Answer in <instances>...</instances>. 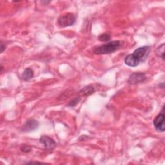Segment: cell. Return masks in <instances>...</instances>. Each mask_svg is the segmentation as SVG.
<instances>
[{
    "label": "cell",
    "instance_id": "1",
    "mask_svg": "<svg viewBox=\"0 0 165 165\" xmlns=\"http://www.w3.org/2000/svg\"><path fill=\"white\" fill-rule=\"evenodd\" d=\"M150 52V47L149 46H144V47L137 49L132 54L126 56L125 63L128 66L135 67L146 60L149 56Z\"/></svg>",
    "mask_w": 165,
    "mask_h": 165
},
{
    "label": "cell",
    "instance_id": "2",
    "mask_svg": "<svg viewBox=\"0 0 165 165\" xmlns=\"http://www.w3.org/2000/svg\"><path fill=\"white\" fill-rule=\"evenodd\" d=\"M121 43L120 41L116 40L113 41H110L106 44L100 45L96 47L93 52L96 55H103L108 54L115 52L121 47Z\"/></svg>",
    "mask_w": 165,
    "mask_h": 165
},
{
    "label": "cell",
    "instance_id": "3",
    "mask_svg": "<svg viewBox=\"0 0 165 165\" xmlns=\"http://www.w3.org/2000/svg\"><path fill=\"white\" fill-rule=\"evenodd\" d=\"M76 22V17L72 13H67L60 16L58 20V23L61 27H67L74 25Z\"/></svg>",
    "mask_w": 165,
    "mask_h": 165
},
{
    "label": "cell",
    "instance_id": "4",
    "mask_svg": "<svg viewBox=\"0 0 165 165\" xmlns=\"http://www.w3.org/2000/svg\"><path fill=\"white\" fill-rule=\"evenodd\" d=\"M164 106L163 107L162 112L159 113L153 120V125L156 130L159 132H163L165 130V125H164Z\"/></svg>",
    "mask_w": 165,
    "mask_h": 165
},
{
    "label": "cell",
    "instance_id": "5",
    "mask_svg": "<svg viewBox=\"0 0 165 165\" xmlns=\"http://www.w3.org/2000/svg\"><path fill=\"white\" fill-rule=\"evenodd\" d=\"M40 142L42 143L45 148L48 150H52L55 148L56 147V143L51 137L47 136V135H43L40 137Z\"/></svg>",
    "mask_w": 165,
    "mask_h": 165
},
{
    "label": "cell",
    "instance_id": "6",
    "mask_svg": "<svg viewBox=\"0 0 165 165\" xmlns=\"http://www.w3.org/2000/svg\"><path fill=\"white\" fill-rule=\"evenodd\" d=\"M146 79V75L144 73L141 72H135L130 76L129 79L128 80V83L130 85H135L139 82H142L144 81Z\"/></svg>",
    "mask_w": 165,
    "mask_h": 165
},
{
    "label": "cell",
    "instance_id": "7",
    "mask_svg": "<svg viewBox=\"0 0 165 165\" xmlns=\"http://www.w3.org/2000/svg\"><path fill=\"white\" fill-rule=\"evenodd\" d=\"M39 127V123L34 120H29L23 126L21 130L24 132H30L37 130Z\"/></svg>",
    "mask_w": 165,
    "mask_h": 165
},
{
    "label": "cell",
    "instance_id": "8",
    "mask_svg": "<svg viewBox=\"0 0 165 165\" xmlns=\"http://www.w3.org/2000/svg\"><path fill=\"white\" fill-rule=\"evenodd\" d=\"M94 92H95V90L94 87L91 85H88V86L85 87L82 90H81L79 92V94L82 96H88L92 94Z\"/></svg>",
    "mask_w": 165,
    "mask_h": 165
},
{
    "label": "cell",
    "instance_id": "9",
    "mask_svg": "<svg viewBox=\"0 0 165 165\" xmlns=\"http://www.w3.org/2000/svg\"><path fill=\"white\" fill-rule=\"evenodd\" d=\"M34 76V72L31 68H27L23 72L21 78L25 81H29Z\"/></svg>",
    "mask_w": 165,
    "mask_h": 165
},
{
    "label": "cell",
    "instance_id": "10",
    "mask_svg": "<svg viewBox=\"0 0 165 165\" xmlns=\"http://www.w3.org/2000/svg\"><path fill=\"white\" fill-rule=\"evenodd\" d=\"M164 46H165V45L164 43H163L161 45L159 46V47L156 50V54L158 55V56H159V58H161L163 60H164Z\"/></svg>",
    "mask_w": 165,
    "mask_h": 165
},
{
    "label": "cell",
    "instance_id": "11",
    "mask_svg": "<svg viewBox=\"0 0 165 165\" xmlns=\"http://www.w3.org/2000/svg\"><path fill=\"white\" fill-rule=\"evenodd\" d=\"M111 35L108 34H101L99 36V40L100 41H102V42H108V41L111 40Z\"/></svg>",
    "mask_w": 165,
    "mask_h": 165
},
{
    "label": "cell",
    "instance_id": "12",
    "mask_svg": "<svg viewBox=\"0 0 165 165\" xmlns=\"http://www.w3.org/2000/svg\"><path fill=\"white\" fill-rule=\"evenodd\" d=\"M80 99H81L80 97H76L74 99H72L71 101L68 104V106H70V107L75 106L79 102Z\"/></svg>",
    "mask_w": 165,
    "mask_h": 165
},
{
    "label": "cell",
    "instance_id": "13",
    "mask_svg": "<svg viewBox=\"0 0 165 165\" xmlns=\"http://www.w3.org/2000/svg\"><path fill=\"white\" fill-rule=\"evenodd\" d=\"M21 150L24 153H28L32 151V148L31 147H30L29 146L24 144L21 147Z\"/></svg>",
    "mask_w": 165,
    "mask_h": 165
},
{
    "label": "cell",
    "instance_id": "14",
    "mask_svg": "<svg viewBox=\"0 0 165 165\" xmlns=\"http://www.w3.org/2000/svg\"><path fill=\"white\" fill-rule=\"evenodd\" d=\"M5 48H6L5 45L3 44V42H2V44H1V52H2V53L4 51V50H5Z\"/></svg>",
    "mask_w": 165,
    "mask_h": 165
},
{
    "label": "cell",
    "instance_id": "15",
    "mask_svg": "<svg viewBox=\"0 0 165 165\" xmlns=\"http://www.w3.org/2000/svg\"><path fill=\"white\" fill-rule=\"evenodd\" d=\"M50 3V2H49V1H43V2H41V3L45 4V5H47V4Z\"/></svg>",
    "mask_w": 165,
    "mask_h": 165
}]
</instances>
